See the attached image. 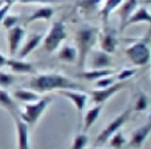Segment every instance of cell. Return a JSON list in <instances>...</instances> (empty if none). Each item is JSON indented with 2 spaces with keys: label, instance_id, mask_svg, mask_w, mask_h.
<instances>
[{
  "label": "cell",
  "instance_id": "18",
  "mask_svg": "<svg viewBox=\"0 0 151 149\" xmlns=\"http://www.w3.org/2000/svg\"><path fill=\"white\" fill-rule=\"evenodd\" d=\"M102 109H104V107L98 104V105H96V107L88 109V112H83L82 121H81V126H82L81 129H82V132L86 133V131H89V129L91 128V125H93V124L98 120L99 116H101Z\"/></svg>",
  "mask_w": 151,
  "mask_h": 149
},
{
  "label": "cell",
  "instance_id": "4",
  "mask_svg": "<svg viewBox=\"0 0 151 149\" xmlns=\"http://www.w3.org/2000/svg\"><path fill=\"white\" fill-rule=\"evenodd\" d=\"M126 57L131 61V64L135 67H146L150 63V45L149 37L145 40L133 43L125 49Z\"/></svg>",
  "mask_w": 151,
  "mask_h": 149
},
{
  "label": "cell",
  "instance_id": "20",
  "mask_svg": "<svg viewBox=\"0 0 151 149\" xmlns=\"http://www.w3.org/2000/svg\"><path fill=\"white\" fill-rule=\"evenodd\" d=\"M122 1L123 0H104V5H102L101 12H99V16H101V20L104 23V25H107L110 15L122 4Z\"/></svg>",
  "mask_w": 151,
  "mask_h": 149
},
{
  "label": "cell",
  "instance_id": "3",
  "mask_svg": "<svg viewBox=\"0 0 151 149\" xmlns=\"http://www.w3.org/2000/svg\"><path fill=\"white\" fill-rule=\"evenodd\" d=\"M52 101H53L52 96H41L37 101L25 104L24 105V109L19 110L17 115L20 116V118L28 126L36 125L37 121H39L40 117H41V115L47 110V108L49 107Z\"/></svg>",
  "mask_w": 151,
  "mask_h": 149
},
{
  "label": "cell",
  "instance_id": "34",
  "mask_svg": "<svg viewBox=\"0 0 151 149\" xmlns=\"http://www.w3.org/2000/svg\"><path fill=\"white\" fill-rule=\"evenodd\" d=\"M9 5L7 4H3V3H0V25H1V21L3 19H4V16L8 13V11H9Z\"/></svg>",
  "mask_w": 151,
  "mask_h": 149
},
{
  "label": "cell",
  "instance_id": "23",
  "mask_svg": "<svg viewBox=\"0 0 151 149\" xmlns=\"http://www.w3.org/2000/svg\"><path fill=\"white\" fill-rule=\"evenodd\" d=\"M0 105H1L4 109H7L11 115L19 112L17 104H16L15 100L12 99V96H11L4 88H0Z\"/></svg>",
  "mask_w": 151,
  "mask_h": 149
},
{
  "label": "cell",
  "instance_id": "14",
  "mask_svg": "<svg viewBox=\"0 0 151 149\" xmlns=\"http://www.w3.org/2000/svg\"><path fill=\"white\" fill-rule=\"evenodd\" d=\"M17 132V149H29V126L20 118L17 113H12Z\"/></svg>",
  "mask_w": 151,
  "mask_h": 149
},
{
  "label": "cell",
  "instance_id": "16",
  "mask_svg": "<svg viewBox=\"0 0 151 149\" xmlns=\"http://www.w3.org/2000/svg\"><path fill=\"white\" fill-rule=\"evenodd\" d=\"M138 4H139V0H123L122 4L117 8V9H118V16H119V20H121L119 33L125 31L126 20H127L129 16H130L131 13H133L134 11L138 8Z\"/></svg>",
  "mask_w": 151,
  "mask_h": 149
},
{
  "label": "cell",
  "instance_id": "10",
  "mask_svg": "<svg viewBox=\"0 0 151 149\" xmlns=\"http://www.w3.org/2000/svg\"><path fill=\"white\" fill-rule=\"evenodd\" d=\"M44 36H45L44 32H33V33H31L25 39L23 47H20V49L17 51V53H16V57L21 59V60H25V59L28 57V56L31 55V53L33 52V51L36 49V48L42 43V40H44Z\"/></svg>",
  "mask_w": 151,
  "mask_h": 149
},
{
  "label": "cell",
  "instance_id": "24",
  "mask_svg": "<svg viewBox=\"0 0 151 149\" xmlns=\"http://www.w3.org/2000/svg\"><path fill=\"white\" fill-rule=\"evenodd\" d=\"M57 59L64 63H74L77 60V51L73 45H64L57 53Z\"/></svg>",
  "mask_w": 151,
  "mask_h": 149
},
{
  "label": "cell",
  "instance_id": "31",
  "mask_svg": "<svg viewBox=\"0 0 151 149\" xmlns=\"http://www.w3.org/2000/svg\"><path fill=\"white\" fill-rule=\"evenodd\" d=\"M138 72L137 68H126V69H122L117 76H115V80L117 81H127L130 77H133L134 75Z\"/></svg>",
  "mask_w": 151,
  "mask_h": 149
},
{
  "label": "cell",
  "instance_id": "37",
  "mask_svg": "<svg viewBox=\"0 0 151 149\" xmlns=\"http://www.w3.org/2000/svg\"><path fill=\"white\" fill-rule=\"evenodd\" d=\"M94 149H101V148H94Z\"/></svg>",
  "mask_w": 151,
  "mask_h": 149
},
{
  "label": "cell",
  "instance_id": "26",
  "mask_svg": "<svg viewBox=\"0 0 151 149\" xmlns=\"http://www.w3.org/2000/svg\"><path fill=\"white\" fill-rule=\"evenodd\" d=\"M126 142H127V139L125 137V134H123L121 131H118L110 137L109 145L113 149H122L126 145Z\"/></svg>",
  "mask_w": 151,
  "mask_h": 149
},
{
  "label": "cell",
  "instance_id": "15",
  "mask_svg": "<svg viewBox=\"0 0 151 149\" xmlns=\"http://www.w3.org/2000/svg\"><path fill=\"white\" fill-rule=\"evenodd\" d=\"M5 67L11 69L13 73H23V75H32L36 72V68L32 63L25 60H21L17 57H9L7 60Z\"/></svg>",
  "mask_w": 151,
  "mask_h": 149
},
{
  "label": "cell",
  "instance_id": "7",
  "mask_svg": "<svg viewBox=\"0 0 151 149\" xmlns=\"http://www.w3.org/2000/svg\"><path fill=\"white\" fill-rule=\"evenodd\" d=\"M127 85L126 81H117L114 83L113 85L106 86V88H96L90 92V96H91V101L94 102L96 105H102L105 101L113 97L115 93H118L119 91H122L125 86Z\"/></svg>",
  "mask_w": 151,
  "mask_h": 149
},
{
  "label": "cell",
  "instance_id": "9",
  "mask_svg": "<svg viewBox=\"0 0 151 149\" xmlns=\"http://www.w3.org/2000/svg\"><path fill=\"white\" fill-rule=\"evenodd\" d=\"M99 39V45H101V51L106 53H113L117 49L118 45V33L111 29L109 25H104L102 32H99L98 35Z\"/></svg>",
  "mask_w": 151,
  "mask_h": 149
},
{
  "label": "cell",
  "instance_id": "30",
  "mask_svg": "<svg viewBox=\"0 0 151 149\" xmlns=\"http://www.w3.org/2000/svg\"><path fill=\"white\" fill-rule=\"evenodd\" d=\"M114 83H117L115 76L110 75V76H105V77L98 78L97 81H94V85H96V88H106V86L113 85Z\"/></svg>",
  "mask_w": 151,
  "mask_h": 149
},
{
  "label": "cell",
  "instance_id": "12",
  "mask_svg": "<svg viewBox=\"0 0 151 149\" xmlns=\"http://www.w3.org/2000/svg\"><path fill=\"white\" fill-rule=\"evenodd\" d=\"M150 132H151V124H150V121H147L145 125L137 128L131 133L130 141L127 142V147L131 149H141L143 147L145 142H146V140L149 139Z\"/></svg>",
  "mask_w": 151,
  "mask_h": 149
},
{
  "label": "cell",
  "instance_id": "22",
  "mask_svg": "<svg viewBox=\"0 0 151 149\" xmlns=\"http://www.w3.org/2000/svg\"><path fill=\"white\" fill-rule=\"evenodd\" d=\"M13 97H15L17 101H21L24 104H28V102H33V101H37L40 99V93L37 92L32 91V89H16L13 92Z\"/></svg>",
  "mask_w": 151,
  "mask_h": 149
},
{
  "label": "cell",
  "instance_id": "8",
  "mask_svg": "<svg viewBox=\"0 0 151 149\" xmlns=\"http://www.w3.org/2000/svg\"><path fill=\"white\" fill-rule=\"evenodd\" d=\"M61 96L69 99L73 105L76 107L80 116V126H81V121H82V116L85 112V107H86V101H88V94L82 91H78V89H63V91H57Z\"/></svg>",
  "mask_w": 151,
  "mask_h": 149
},
{
  "label": "cell",
  "instance_id": "1",
  "mask_svg": "<svg viewBox=\"0 0 151 149\" xmlns=\"http://www.w3.org/2000/svg\"><path fill=\"white\" fill-rule=\"evenodd\" d=\"M29 89L37 93H47L63 89H78V84L61 73H41L29 80Z\"/></svg>",
  "mask_w": 151,
  "mask_h": 149
},
{
  "label": "cell",
  "instance_id": "21",
  "mask_svg": "<svg viewBox=\"0 0 151 149\" xmlns=\"http://www.w3.org/2000/svg\"><path fill=\"white\" fill-rule=\"evenodd\" d=\"M53 13H55V11H53L52 7H49V5H41V7H39L28 19H27V24H31V23L37 21V20H45V21L50 20Z\"/></svg>",
  "mask_w": 151,
  "mask_h": 149
},
{
  "label": "cell",
  "instance_id": "28",
  "mask_svg": "<svg viewBox=\"0 0 151 149\" xmlns=\"http://www.w3.org/2000/svg\"><path fill=\"white\" fill-rule=\"evenodd\" d=\"M104 0H81L78 3V8L82 11H94Z\"/></svg>",
  "mask_w": 151,
  "mask_h": 149
},
{
  "label": "cell",
  "instance_id": "35",
  "mask_svg": "<svg viewBox=\"0 0 151 149\" xmlns=\"http://www.w3.org/2000/svg\"><path fill=\"white\" fill-rule=\"evenodd\" d=\"M7 60H8L7 56L3 55V53L0 52V69H1L3 67H5V64H7Z\"/></svg>",
  "mask_w": 151,
  "mask_h": 149
},
{
  "label": "cell",
  "instance_id": "2",
  "mask_svg": "<svg viewBox=\"0 0 151 149\" xmlns=\"http://www.w3.org/2000/svg\"><path fill=\"white\" fill-rule=\"evenodd\" d=\"M99 31L96 27L91 25H83L76 32V43H77V63L81 69L85 67L88 61V56L91 52L93 47L98 41Z\"/></svg>",
  "mask_w": 151,
  "mask_h": 149
},
{
  "label": "cell",
  "instance_id": "13",
  "mask_svg": "<svg viewBox=\"0 0 151 149\" xmlns=\"http://www.w3.org/2000/svg\"><path fill=\"white\" fill-rule=\"evenodd\" d=\"M88 57L90 69H107L111 65V56L101 49L91 51Z\"/></svg>",
  "mask_w": 151,
  "mask_h": 149
},
{
  "label": "cell",
  "instance_id": "17",
  "mask_svg": "<svg viewBox=\"0 0 151 149\" xmlns=\"http://www.w3.org/2000/svg\"><path fill=\"white\" fill-rule=\"evenodd\" d=\"M139 23H146L147 25H151V15L146 7H139L129 16V19L126 20L125 24V29L130 25L134 24H139Z\"/></svg>",
  "mask_w": 151,
  "mask_h": 149
},
{
  "label": "cell",
  "instance_id": "29",
  "mask_svg": "<svg viewBox=\"0 0 151 149\" xmlns=\"http://www.w3.org/2000/svg\"><path fill=\"white\" fill-rule=\"evenodd\" d=\"M15 83V77L9 72H5L0 69V88H8L9 85Z\"/></svg>",
  "mask_w": 151,
  "mask_h": 149
},
{
  "label": "cell",
  "instance_id": "11",
  "mask_svg": "<svg viewBox=\"0 0 151 149\" xmlns=\"http://www.w3.org/2000/svg\"><path fill=\"white\" fill-rule=\"evenodd\" d=\"M24 37H25V28H23L21 25H15L11 29H8V52H9L11 57L16 56Z\"/></svg>",
  "mask_w": 151,
  "mask_h": 149
},
{
  "label": "cell",
  "instance_id": "33",
  "mask_svg": "<svg viewBox=\"0 0 151 149\" xmlns=\"http://www.w3.org/2000/svg\"><path fill=\"white\" fill-rule=\"evenodd\" d=\"M55 1H61V0H17V3H21V4H44V5Z\"/></svg>",
  "mask_w": 151,
  "mask_h": 149
},
{
  "label": "cell",
  "instance_id": "36",
  "mask_svg": "<svg viewBox=\"0 0 151 149\" xmlns=\"http://www.w3.org/2000/svg\"><path fill=\"white\" fill-rule=\"evenodd\" d=\"M0 3H3V4H7V5H13L15 3H17V0H0Z\"/></svg>",
  "mask_w": 151,
  "mask_h": 149
},
{
  "label": "cell",
  "instance_id": "6",
  "mask_svg": "<svg viewBox=\"0 0 151 149\" xmlns=\"http://www.w3.org/2000/svg\"><path fill=\"white\" fill-rule=\"evenodd\" d=\"M68 33H66V27L65 23L63 20H57L53 21L50 29L48 31V33L44 36L42 40V45H44V49L48 53H52L57 49L61 45V43L66 39Z\"/></svg>",
  "mask_w": 151,
  "mask_h": 149
},
{
  "label": "cell",
  "instance_id": "25",
  "mask_svg": "<svg viewBox=\"0 0 151 149\" xmlns=\"http://www.w3.org/2000/svg\"><path fill=\"white\" fill-rule=\"evenodd\" d=\"M149 96H147L145 92H138V94L135 96L134 100V104L131 110L134 112H145V110L149 109Z\"/></svg>",
  "mask_w": 151,
  "mask_h": 149
},
{
  "label": "cell",
  "instance_id": "32",
  "mask_svg": "<svg viewBox=\"0 0 151 149\" xmlns=\"http://www.w3.org/2000/svg\"><path fill=\"white\" fill-rule=\"evenodd\" d=\"M17 23H19V16L8 15V13H7V15L4 16V19H3V21H1V25L8 31V29H11L12 27L17 25Z\"/></svg>",
  "mask_w": 151,
  "mask_h": 149
},
{
  "label": "cell",
  "instance_id": "5",
  "mask_svg": "<svg viewBox=\"0 0 151 149\" xmlns=\"http://www.w3.org/2000/svg\"><path fill=\"white\" fill-rule=\"evenodd\" d=\"M131 112H133V110H131V108H126L122 113H119L118 116H115V117L113 118V120L110 121V123L107 124L104 129H102L101 133L97 136L96 141H94V147H101V145L109 142L110 137H111L115 132L121 131V128L125 125V123L129 120V118H130Z\"/></svg>",
  "mask_w": 151,
  "mask_h": 149
},
{
  "label": "cell",
  "instance_id": "27",
  "mask_svg": "<svg viewBox=\"0 0 151 149\" xmlns=\"http://www.w3.org/2000/svg\"><path fill=\"white\" fill-rule=\"evenodd\" d=\"M89 142V136L85 132H80L74 136L73 141H72L70 149H85V147Z\"/></svg>",
  "mask_w": 151,
  "mask_h": 149
},
{
  "label": "cell",
  "instance_id": "19",
  "mask_svg": "<svg viewBox=\"0 0 151 149\" xmlns=\"http://www.w3.org/2000/svg\"><path fill=\"white\" fill-rule=\"evenodd\" d=\"M115 71L111 68H107V69H88V71H81L78 72L77 77L81 78V80H88V81H97L98 78H102L105 76H110V75H114Z\"/></svg>",
  "mask_w": 151,
  "mask_h": 149
}]
</instances>
